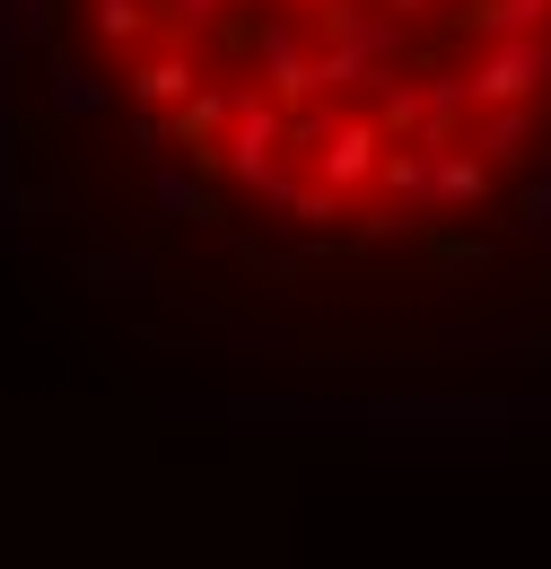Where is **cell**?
<instances>
[{"label": "cell", "instance_id": "1", "mask_svg": "<svg viewBox=\"0 0 551 569\" xmlns=\"http://www.w3.org/2000/svg\"><path fill=\"white\" fill-rule=\"evenodd\" d=\"M0 237L237 412L551 438V0H0Z\"/></svg>", "mask_w": 551, "mask_h": 569}]
</instances>
